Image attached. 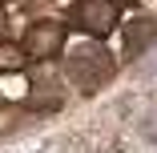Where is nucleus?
I'll list each match as a JSON object with an SVG mask.
<instances>
[{"instance_id": "f257e3e1", "label": "nucleus", "mask_w": 157, "mask_h": 153, "mask_svg": "<svg viewBox=\"0 0 157 153\" xmlns=\"http://www.w3.org/2000/svg\"><path fill=\"white\" fill-rule=\"evenodd\" d=\"M73 24L81 33H89L93 40H105L113 28H121V8H117V0H77Z\"/></svg>"}, {"instance_id": "f03ea898", "label": "nucleus", "mask_w": 157, "mask_h": 153, "mask_svg": "<svg viewBox=\"0 0 157 153\" xmlns=\"http://www.w3.org/2000/svg\"><path fill=\"white\" fill-rule=\"evenodd\" d=\"M109 73H113V56H105L97 44L93 48H77L69 56V81L81 85V89H97Z\"/></svg>"}, {"instance_id": "7ed1b4c3", "label": "nucleus", "mask_w": 157, "mask_h": 153, "mask_svg": "<svg viewBox=\"0 0 157 153\" xmlns=\"http://www.w3.org/2000/svg\"><path fill=\"white\" fill-rule=\"evenodd\" d=\"M20 48L33 56V60H48V56H56L60 48H65V24H56V20H36V24L24 33Z\"/></svg>"}, {"instance_id": "20e7f679", "label": "nucleus", "mask_w": 157, "mask_h": 153, "mask_svg": "<svg viewBox=\"0 0 157 153\" xmlns=\"http://www.w3.org/2000/svg\"><path fill=\"white\" fill-rule=\"evenodd\" d=\"M121 33H125V56H137L141 48H149V44L157 40V20L137 16V20H129V24H125Z\"/></svg>"}, {"instance_id": "39448f33", "label": "nucleus", "mask_w": 157, "mask_h": 153, "mask_svg": "<svg viewBox=\"0 0 157 153\" xmlns=\"http://www.w3.org/2000/svg\"><path fill=\"white\" fill-rule=\"evenodd\" d=\"M28 65V52L12 40H0V73H20Z\"/></svg>"}, {"instance_id": "423d86ee", "label": "nucleus", "mask_w": 157, "mask_h": 153, "mask_svg": "<svg viewBox=\"0 0 157 153\" xmlns=\"http://www.w3.org/2000/svg\"><path fill=\"white\" fill-rule=\"evenodd\" d=\"M137 129H141V137H145V141H153V145H157V101L141 113V125H137Z\"/></svg>"}, {"instance_id": "0eeeda50", "label": "nucleus", "mask_w": 157, "mask_h": 153, "mask_svg": "<svg viewBox=\"0 0 157 153\" xmlns=\"http://www.w3.org/2000/svg\"><path fill=\"white\" fill-rule=\"evenodd\" d=\"M0 28H8V16H4V4H0Z\"/></svg>"}, {"instance_id": "6e6552de", "label": "nucleus", "mask_w": 157, "mask_h": 153, "mask_svg": "<svg viewBox=\"0 0 157 153\" xmlns=\"http://www.w3.org/2000/svg\"><path fill=\"white\" fill-rule=\"evenodd\" d=\"M0 4H4V0H0Z\"/></svg>"}]
</instances>
